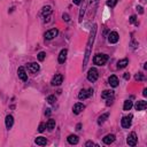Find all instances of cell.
<instances>
[{"mask_svg": "<svg viewBox=\"0 0 147 147\" xmlns=\"http://www.w3.org/2000/svg\"><path fill=\"white\" fill-rule=\"evenodd\" d=\"M67 54H68V51L67 50H62L59 54V63H64L66 60H67Z\"/></svg>", "mask_w": 147, "mask_h": 147, "instance_id": "cell-12", "label": "cell"}, {"mask_svg": "<svg viewBox=\"0 0 147 147\" xmlns=\"http://www.w3.org/2000/svg\"><path fill=\"white\" fill-rule=\"evenodd\" d=\"M28 68H29V70L31 71V73H37V71L40 69L39 64H37V63H36V62H32V63H29Z\"/></svg>", "mask_w": 147, "mask_h": 147, "instance_id": "cell-19", "label": "cell"}, {"mask_svg": "<svg viewBox=\"0 0 147 147\" xmlns=\"http://www.w3.org/2000/svg\"><path fill=\"white\" fill-rule=\"evenodd\" d=\"M143 94H144V97H146V95H147V89H145V90H144Z\"/></svg>", "mask_w": 147, "mask_h": 147, "instance_id": "cell-40", "label": "cell"}, {"mask_svg": "<svg viewBox=\"0 0 147 147\" xmlns=\"http://www.w3.org/2000/svg\"><path fill=\"white\" fill-rule=\"evenodd\" d=\"M14 124V117L12 115H8L6 116V128L7 129H10Z\"/></svg>", "mask_w": 147, "mask_h": 147, "instance_id": "cell-17", "label": "cell"}, {"mask_svg": "<svg viewBox=\"0 0 147 147\" xmlns=\"http://www.w3.org/2000/svg\"><path fill=\"white\" fill-rule=\"evenodd\" d=\"M134 78H136L137 80H143L144 79V75L141 73H138L136 76H134Z\"/></svg>", "mask_w": 147, "mask_h": 147, "instance_id": "cell-30", "label": "cell"}, {"mask_svg": "<svg viewBox=\"0 0 147 147\" xmlns=\"http://www.w3.org/2000/svg\"><path fill=\"white\" fill-rule=\"evenodd\" d=\"M136 20H137V17L134 16V15H132V16L130 17V22H131V23H136V24H138V23L136 22Z\"/></svg>", "mask_w": 147, "mask_h": 147, "instance_id": "cell-32", "label": "cell"}, {"mask_svg": "<svg viewBox=\"0 0 147 147\" xmlns=\"http://www.w3.org/2000/svg\"><path fill=\"white\" fill-rule=\"evenodd\" d=\"M99 0H91V4H98Z\"/></svg>", "mask_w": 147, "mask_h": 147, "instance_id": "cell-41", "label": "cell"}, {"mask_svg": "<svg viewBox=\"0 0 147 147\" xmlns=\"http://www.w3.org/2000/svg\"><path fill=\"white\" fill-rule=\"evenodd\" d=\"M116 4H117V0H107V6L108 7H115Z\"/></svg>", "mask_w": 147, "mask_h": 147, "instance_id": "cell-26", "label": "cell"}, {"mask_svg": "<svg viewBox=\"0 0 147 147\" xmlns=\"http://www.w3.org/2000/svg\"><path fill=\"white\" fill-rule=\"evenodd\" d=\"M85 8H86V5H84V7L80 9V13H79V21H82L83 16H84V13H85Z\"/></svg>", "mask_w": 147, "mask_h": 147, "instance_id": "cell-29", "label": "cell"}, {"mask_svg": "<svg viewBox=\"0 0 147 147\" xmlns=\"http://www.w3.org/2000/svg\"><path fill=\"white\" fill-rule=\"evenodd\" d=\"M80 128H82V124H77V127H76V130H80Z\"/></svg>", "mask_w": 147, "mask_h": 147, "instance_id": "cell-39", "label": "cell"}, {"mask_svg": "<svg viewBox=\"0 0 147 147\" xmlns=\"http://www.w3.org/2000/svg\"><path fill=\"white\" fill-rule=\"evenodd\" d=\"M132 117L133 116L131 115H128V116H124V117L122 118V121H121V124H122V127L124 128V129H129L131 127V122H132Z\"/></svg>", "mask_w": 147, "mask_h": 147, "instance_id": "cell-5", "label": "cell"}, {"mask_svg": "<svg viewBox=\"0 0 147 147\" xmlns=\"http://www.w3.org/2000/svg\"><path fill=\"white\" fill-rule=\"evenodd\" d=\"M136 109L137 110H145L146 109V107H147V102L145 100H140V101H137V104H136Z\"/></svg>", "mask_w": 147, "mask_h": 147, "instance_id": "cell-14", "label": "cell"}, {"mask_svg": "<svg viewBox=\"0 0 147 147\" xmlns=\"http://www.w3.org/2000/svg\"><path fill=\"white\" fill-rule=\"evenodd\" d=\"M95 34H97V24L93 25V28L91 29V34H90V36H89V40H88V44H86L85 58H84V62H83V69H85L86 64H88V62H89V58H90V54H91L92 45H93L94 39H95Z\"/></svg>", "mask_w": 147, "mask_h": 147, "instance_id": "cell-1", "label": "cell"}, {"mask_svg": "<svg viewBox=\"0 0 147 147\" xmlns=\"http://www.w3.org/2000/svg\"><path fill=\"white\" fill-rule=\"evenodd\" d=\"M17 74H19V78L23 82H26L28 80V74L25 73V69L23 67H20L17 69Z\"/></svg>", "mask_w": 147, "mask_h": 147, "instance_id": "cell-9", "label": "cell"}, {"mask_svg": "<svg viewBox=\"0 0 147 147\" xmlns=\"http://www.w3.org/2000/svg\"><path fill=\"white\" fill-rule=\"evenodd\" d=\"M51 13H52V9H51L50 6H46V7L43 8V15H44V16H46V15H50Z\"/></svg>", "mask_w": 147, "mask_h": 147, "instance_id": "cell-25", "label": "cell"}, {"mask_svg": "<svg viewBox=\"0 0 147 147\" xmlns=\"http://www.w3.org/2000/svg\"><path fill=\"white\" fill-rule=\"evenodd\" d=\"M59 34V31L56 29H52V30H48V31L45 34V39H47V40H51V39H53V38H55L56 36H58Z\"/></svg>", "mask_w": 147, "mask_h": 147, "instance_id": "cell-10", "label": "cell"}, {"mask_svg": "<svg viewBox=\"0 0 147 147\" xmlns=\"http://www.w3.org/2000/svg\"><path fill=\"white\" fill-rule=\"evenodd\" d=\"M124 78H125V79H129V78H130V74H129V73H125V74H124Z\"/></svg>", "mask_w": 147, "mask_h": 147, "instance_id": "cell-36", "label": "cell"}, {"mask_svg": "<svg viewBox=\"0 0 147 147\" xmlns=\"http://www.w3.org/2000/svg\"><path fill=\"white\" fill-rule=\"evenodd\" d=\"M45 128H46V125H45L44 123H40V124H39V128H38V131H39V132H44Z\"/></svg>", "mask_w": 147, "mask_h": 147, "instance_id": "cell-31", "label": "cell"}, {"mask_svg": "<svg viewBox=\"0 0 147 147\" xmlns=\"http://www.w3.org/2000/svg\"><path fill=\"white\" fill-rule=\"evenodd\" d=\"M114 95V92L112 90H105V91L101 93V98L102 99H109V98H113Z\"/></svg>", "mask_w": 147, "mask_h": 147, "instance_id": "cell-18", "label": "cell"}, {"mask_svg": "<svg viewBox=\"0 0 147 147\" xmlns=\"http://www.w3.org/2000/svg\"><path fill=\"white\" fill-rule=\"evenodd\" d=\"M46 128L48 131H52L54 128H55V119H48V122L46 123Z\"/></svg>", "mask_w": 147, "mask_h": 147, "instance_id": "cell-22", "label": "cell"}, {"mask_svg": "<svg viewBox=\"0 0 147 147\" xmlns=\"http://www.w3.org/2000/svg\"><path fill=\"white\" fill-rule=\"evenodd\" d=\"M133 106V102L131 100H125L124 101V105H123V109L124 110H130Z\"/></svg>", "mask_w": 147, "mask_h": 147, "instance_id": "cell-23", "label": "cell"}, {"mask_svg": "<svg viewBox=\"0 0 147 147\" xmlns=\"http://www.w3.org/2000/svg\"><path fill=\"white\" fill-rule=\"evenodd\" d=\"M85 109V106H84L83 104H80V102H78V104H76L74 106V108H73V112H74V114H76V115H78V114H80L83 112V110Z\"/></svg>", "mask_w": 147, "mask_h": 147, "instance_id": "cell-11", "label": "cell"}, {"mask_svg": "<svg viewBox=\"0 0 147 147\" xmlns=\"http://www.w3.org/2000/svg\"><path fill=\"white\" fill-rule=\"evenodd\" d=\"M98 77H99V73H98V70L95 68H91L89 70V73H88V79L90 80V82H92V83H94L95 80L98 79Z\"/></svg>", "mask_w": 147, "mask_h": 147, "instance_id": "cell-3", "label": "cell"}, {"mask_svg": "<svg viewBox=\"0 0 147 147\" xmlns=\"http://www.w3.org/2000/svg\"><path fill=\"white\" fill-rule=\"evenodd\" d=\"M108 82H109V85L113 86V88L118 86V78H117V76H115V75H112V76L109 77V79H108Z\"/></svg>", "mask_w": 147, "mask_h": 147, "instance_id": "cell-13", "label": "cell"}, {"mask_svg": "<svg viewBox=\"0 0 147 147\" xmlns=\"http://www.w3.org/2000/svg\"><path fill=\"white\" fill-rule=\"evenodd\" d=\"M67 139H68V143L71 144V145H76V144H78V141H79L78 137L75 136V134H70Z\"/></svg>", "mask_w": 147, "mask_h": 147, "instance_id": "cell-16", "label": "cell"}, {"mask_svg": "<svg viewBox=\"0 0 147 147\" xmlns=\"http://www.w3.org/2000/svg\"><path fill=\"white\" fill-rule=\"evenodd\" d=\"M62 17H63V20H64V21H67V22H68L69 20H70V17H69V15H68L67 13H64L63 15H62Z\"/></svg>", "mask_w": 147, "mask_h": 147, "instance_id": "cell-33", "label": "cell"}, {"mask_svg": "<svg viewBox=\"0 0 147 147\" xmlns=\"http://www.w3.org/2000/svg\"><path fill=\"white\" fill-rule=\"evenodd\" d=\"M82 1H84V0H73V2L75 5H79V4H82Z\"/></svg>", "mask_w": 147, "mask_h": 147, "instance_id": "cell-34", "label": "cell"}, {"mask_svg": "<svg viewBox=\"0 0 147 147\" xmlns=\"http://www.w3.org/2000/svg\"><path fill=\"white\" fill-rule=\"evenodd\" d=\"M45 114H46V115H51V109H46Z\"/></svg>", "mask_w": 147, "mask_h": 147, "instance_id": "cell-38", "label": "cell"}, {"mask_svg": "<svg viewBox=\"0 0 147 147\" xmlns=\"http://www.w3.org/2000/svg\"><path fill=\"white\" fill-rule=\"evenodd\" d=\"M108 59H109V56L107 54H97L93 59V62L97 66H104V64H106Z\"/></svg>", "mask_w": 147, "mask_h": 147, "instance_id": "cell-2", "label": "cell"}, {"mask_svg": "<svg viewBox=\"0 0 147 147\" xmlns=\"http://www.w3.org/2000/svg\"><path fill=\"white\" fill-rule=\"evenodd\" d=\"M104 143L105 144H107V145H109V144H112L115 141V136L114 134H107V136H105L104 137Z\"/></svg>", "mask_w": 147, "mask_h": 147, "instance_id": "cell-15", "label": "cell"}, {"mask_svg": "<svg viewBox=\"0 0 147 147\" xmlns=\"http://www.w3.org/2000/svg\"><path fill=\"white\" fill-rule=\"evenodd\" d=\"M86 146H94V143H92V141H88V143H86Z\"/></svg>", "mask_w": 147, "mask_h": 147, "instance_id": "cell-37", "label": "cell"}, {"mask_svg": "<svg viewBox=\"0 0 147 147\" xmlns=\"http://www.w3.org/2000/svg\"><path fill=\"white\" fill-rule=\"evenodd\" d=\"M137 9L139 10V13H140V14H143V13H144V10H143V7H140V6H138V7H137Z\"/></svg>", "mask_w": 147, "mask_h": 147, "instance_id": "cell-35", "label": "cell"}, {"mask_svg": "<svg viewBox=\"0 0 147 147\" xmlns=\"http://www.w3.org/2000/svg\"><path fill=\"white\" fill-rule=\"evenodd\" d=\"M119 39V36L116 31H112L108 35V43L109 44H116Z\"/></svg>", "mask_w": 147, "mask_h": 147, "instance_id": "cell-6", "label": "cell"}, {"mask_svg": "<svg viewBox=\"0 0 147 147\" xmlns=\"http://www.w3.org/2000/svg\"><path fill=\"white\" fill-rule=\"evenodd\" d=\"M137 140H138V138H137L136 132H131V133L128 136L127 143H128V145H129V146H136Z\"/></svg>", "mask_w": 147, "mask_h": 147, "instance_id": "cell-7", "label": "cell"}, {"mask_svg": "<svg viewBox=\"0 0 147 147\" xmlns=\"http://www.w3.org/2000/svg\"><path fill=\"white\" fill-rule=\"evenodd\" d=\"M55 101H56L55 95H50V97H47V102L48 104L53 105V104H55Z\"/></svg>", "mask_w": 147, "mask_h": 147, "instance_id": "cell-27", "label": "cell"}, {"mask_svg": "<svg viewBox=\"0 0 147 147\" xmlns=\"http://www.w3.org/2000/svg\"><path fill=\"white\" fill-rule=\"evenodd\" d=\"M128 64H129V60H128V59L119 60V61L117 62V68H118V69H123V68L127 67Z\"/></svg>", "mask_w": 147, "mask_h": 147, "instance_id": "cell-20", "label": "cell"}, {"mask_svg": "<svg viewBox=\"0 0 147 147\" xmlns=\"http://www.w3.org/2000/svg\"><path fill=\"white\" fill-rule=\"evenodd\" d=\"M35 143L39 146H44V145H46L47 140H46V138H44V137H37L36 140H35Z\"/></svg>", "mask_w": 147, "mask_h": 147, "instance_id": "cell-21", "label": "cell"}, {"mask_svg": "<svg viewBox=\"0 0 147 147\" xmlns=\"http://www.w3.org/2000/svg\"><path fill=\"white\" fill-rule=\"evenodd\" d=\"M108 116H109V114H108V113L104 114V115H101L100 117H99V119H98V124H102V123L108 118Z\"/></svg>", "mask_w": 147, "mask_h": 147, "instance_id": "cell-24", "label": "cell"}, {"mask_svg": "<svg viewBox=\"0 0 147 147\" xmlns=\"http://www.w3.org/2000/svg\"><path fill=\"white\" fill-rule=\"evenodd\" d=\"M45 58H46V53L45 52H40L38 54V60H39V61H44Z\"/></svg>", "mask_w": 147, "mask_h": 147, "instance_id": "cell-28", "label": "cell"}, {"mask_svg": "<svg viewBox=\"0 0 147 147\" xmlns=\"http://www.w3.org/2000/svg\"><path fill=\"white\" fill-rule=\"evenodd\" d=\"M93 94V90L89 89V90H82V91L78 93V99L79 100H85V99L90 98L91 95Z\"/></svg>", "mask_w": 147, "mask_h": 147, "instance_id": "cell-4", "label": "cell"}, {"mask_svg": "<svg viewBox=\"0 0 147 147\" xmlns=\"http://www.w3.org/2000/svg\"><path fill=\"white\" fill-rule=\"evenodd\" d=\"M63 82V76L62 75H60V74H58V75H55V76L52 78V85L53 86H59V85H61V83Z\"/></svg>", "mask_w": 147, "mask_h": 147, "instance_id": "cell-8", "label": "cell"}]
</instances>
